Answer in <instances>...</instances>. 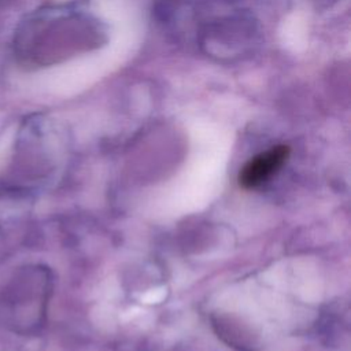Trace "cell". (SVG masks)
<instances>
[{"label": "cell", "mask_w": 351, "mask_h": 351, "mask_svg": "<svg viewBox=\"0 0 351 351\" xmlns=\"http://www.w3.org/2000/svg\"><path fill=\"white\" fill-rule=\"evenodd\" d=\"M289 148L276 145L251 158L239 173V184L244 189H254L269 181L287 162Z\"/></svg>", "instance_id": "1"}]
</instances>
